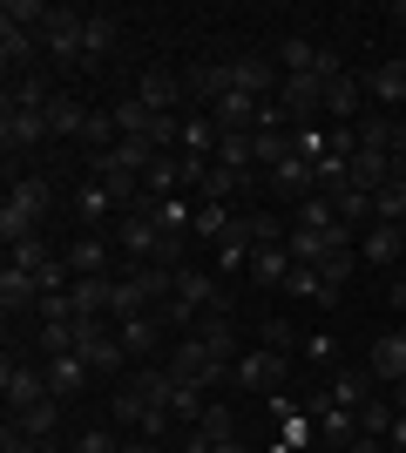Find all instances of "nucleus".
Instances as JSON below:
<instances>
[{
    "instance_id": "nucleus-29",
    "label": "nucleus",
    "mask_w": 406,
    "mask_h": 453,
    "mask_svg": "<svg viewBox=\"0 0 406 453\" xmlns=\"http://www.w3.org/2000/svg\"><path fill=\"white\" fill-rule=\"evenodd\" d=\"M291 230H339V196H305V203H291Z\"/></svg>"
},
{
    "instance_id": "nucleus-9",
    "label": "nucleus",
    "mask_w": 406,
    "mask_h": 453,
    "mask_svg": "<svg viewBox=\"0 0 406 453\" xmlns=\"http://www.w3.org/2000/svg\"><path fill=\"white\" fill-rule=\"evenodd\" d=\"M116 345L129 352L135 365H149L163 345H170V325H163V311H129V319H116Z\"/></svg>"
},
{
    "instance_id": "nucleus-3",
    "label": "nucleus",
    "mask_w": 406,
    "mask_h": 453,
    "mask_svg": "<svg viewBox=\"0 0 406 453\" xmlns=\"http://www.w3.org/2000/svg\"><path fill=\"white\" fill-rule=\"evenodd\" d=\"M41 55L55 68H75L81 75V61H88V14L81 7H55V20L41 27Z\"/></svg>"
},
{
    "instance_id": "nucleus-8",
    "label": "nucleus",
    "mask_w": 406,
    "mask_h": 453,
    "mask_svg": "<svg viewBox=\"0 0 406 453\" xmlns=\"http://www.w3.org/2000/svg\"><path fill=\"white\" fill-rule=\"evenodd\" d=\"M135 102H142L149 115H176V109H190V81L156 61V68H142V75H135Z\"/></svg>"
},
{
    "instance_id": "nucleus-21",
    "label": "nucleus",
    "mask_w": 406,
    "mask_h": 453,
    "mask_svg": "<svg viewBox=\"0 0 406 453\" xmlns=\"http://www.w3.org/2000/svg\"><path fill=\"white\" fill-rule=\"evenodd\" d=\"M61 399H41V406H27V413H7V426L14 434H27V440H41V447H61Z\"/></svg>"
},
{
    "instance_id": "nucleus-6",
    "label": "nucleus",
    "mask_w": 406,
    "mask_h": 453,
    "mask_svg": "<svg viewBox=\"0 0 406 453\" xmlns=\"http://www.w3.org/2000/svg\"><path fill=\"white\" fill-rule=\"evenodd\" d=\"M170 244V230L156 224L149 210H122L116 217V250L129 257V265H156V250Z\"/></svg>"
},
{
    "instance_id": "nucleus-10",
    "label": "nucleus",
    "mask_w": 406,
    "mask_h": 453,
    "mask_svg": "<svg viewBox=\"0 0 406 453\" xmlns=\"http://www.w3.org/2000/svg\"><path fill=\"white\" fill-rule=\"evenodd\" d=\"M41 142H55V135H48V115H41V109H0V150H7V163L34 156Z\"/></svg>"
},
{
    "instance_id": "nucleus-15",
    "label": "nucleus",
    "mask_w": 406,
    "mask_h": 453,
    "mask_svg": "<svg viewBox=\"0 0 406 453\" xmlns=\"http://www.w3.org/2000/svg\"><path fill=\"white\" fill-rule=\"evenodd\" d=\"M122 14H88V61H81V75H96V68H109V61H116V48H122Z\"/></svg>"
},
{
    "instance_id": "nucleus-40",
    "label": "nucleus",
    "mask_w": 406,
    "mask_h": 453,
    "mask_svg": "<svg viewBox=\"0 0 406 453\" xmlns=\"http://www.w3.org/2000/svg\"><path fill=\"white\" fill-rule=\"evenodd\" d=\"M387 453H406V413H393V434H387Z\"/></svg>"
},
{
    "instance_id": "nucleus-28",
    "label": "nucleus",
    "mask_w": 406,
    "mask_h": 453,
    "mask_svg": "<svg viewBox=\"0 0 406 453\" xmlns=\"http://www.w3.org/2000/svg\"><path fill=\"white\" fill-rule=\"evenodd\" d=\"M257 244H251V230H244V217H237V230L217 244V278H237V271H251Z\"/></svg>"
},
{
    "instance_id": "nucleus-31",
    "label": "nucleus",
    "mask_w": 406,
    "mask_h": 453,
    "mask_svg": "<svg viewBox=\"0 0 406 453\" xmlns=\"http://www.w3.org/2000/svg\"><path fill=\"white\" fill-rule=\"evenodd\" d=\"M285 298H305V304H339L326 291V278H318V265H291V278H285Z\"/></svg>"
},
{
    "instance_id": "nucleus-24",
    "label": "nucleus",
    "mask_w": 406,
    "mask_h": 453,
    "mask_svg": "<svg viewBox=\"0 0 406 453\" xmlns=\"http://www.w3.org/2000/svg\"><path fill=\"white\" fill-rule=\"evenodd\" d=\"M237 217H244V210L237 203H211V196H203V203H196V224H190V237H203V244H224V237H231L237 230Z\"/></svg>"
},
{
    "instance_id": "nucleus-42",
    "label": "nucleus",
    "mask_w": 406,
    "mask_h": 453,
    "mask_svg": "<svg viewBox=\"0 0 406 453\" xmlns=\"http://www.w3.org/2000/svg\"><path fill=\"white\" fill-rule=\"evenodd\" d=\"M387 298H393V311L406 319V278H393V284H387Z\"/></svg>"
},
{
    "instance_id": "nucleus-12",
    "label": "nucleus",
    "mask_w": 406,
    "mask_h": 453,
    "mask_svg": "<svg viewBox=\"0 0 406 453\" xmlns=\"http://www.w3.org/2000/svg\"><path fill=\"white\" fill-rule=\"evenodd\" d=\"M41 372H48V393H55L61 406H75V399L96 386V372H88V359H81V352H48V359H41Z\"/></svg>"
},
{
    "instance_id": "nucleus-36",
    "label": "nucleus",
    "mask_w": 406,
    "mask_h": 453,
    "mask_svg": "<svg viewBox=\"0 0 406 453\" xmlns=\"http://www.w3.org/2000/svg\"><path fill=\"white\" fill-rule=\"evenodd\" d=\"M68 453H122V426H81Z\"/></svg>"
},
{
    "instance_id": "nucleus-27",
    "label": "nucleus",
    "mask_w": 406,
    "mask_h": 453,
    "mask_svg": "<svg viewBox=\"0 0 406 453\" xmlns=\"http://www.w3.org/2000/svg\"><path fill=\"white\" fill-rule=\"evenodd\" d=\"M217 142H224V129L211 122V109H183V142H176V150L183 156H217Z\"/></svg>"
},
{
    "instance_id": "nucleus-41",
    "label": "nucleus",
    "mask_w": 406,
    "mask_h": 453,
    "mask_svg": "<svg viewBox=\"0 0 406 453\" xmlns=\"http://www.w3.org/2000/svg\"><path fill=\"white\" fill-rule=\"evenodd\" d=\"M122 453H176V447H163V440H122Z\"/></svg>"
},
{
    "instance_id": "nucleus-18",
    "label": "nucleus",
    "mask_w": 406,
    "mask_h": 453,
    "mask_svg": "<svg viewBox=\"0 0 406 453\" xmlns=\"http://www.w3.org/2000/svg\"><path fill=\"white\" fill-rule=\"evenodd\" d=\"M406 257V224H372L366 237H359V265L372 271H393Z\"/></svg>"
},
{
    "instance_id": "nucleus-44",
    "label": "nucleus",
    "mask_w": 406,
    "mask_h": 453,
    "mask_svg": "<svg viewBox=\"0 0 406 453\" xmlns=\"http://www.w3.org/2000/svg\"><path fill=\"white\" fill-rule=\"evenodd\" d=\"M393 27H406V0H400V7H393Z\"/></svg>"
},
{
    "instance_id": "nucleus-7",
    "label": "nucleus",
    "mask_w": 406,
    "mask_h": 453,
    "mask_svg": "<svg viewBox=\"0 0 406 453\" xmlns=\"http://www.w3.org/2000/svg\"><path fill=\"white\" fill-rule=\"evenodd\" d=\"M231 386L237 393H285V352H271V345H251V352H237L231 365Z\"/></svg>"
},
{
    "instance_id": "nucleus-23",
    "label": "nucleus",
    "mask_w": 406,
    "mask_h": 453,
    "mask_svg": "<svg viewBox=\"0 0 406 453\" xmlns=\"http://www.w3.org/2000/svg\"><path fill=\"white\" fill-rule=\"evenodd\" d=\"M366 372L379 379V386H400V379H406V325H400V332H387V339H372Z\"/></svg>"
},
{
    "instance_id": "nucleus-34",
    "label": "nucleus",
    "mask_w": 406,
    "mask_h": 453,
    "mask_svg": "<svg viewBox=\"0 0 406 453\" xmlns=\"http://www.w3.org/2000/svg\"><path fill=\"white\" fill-rule=\"evenodd\" d=\"M393 413H400L393 399H366V406H359V440H379V447H387V434H393Z\"/></svg>"
},
{
    "instance_id": "nucleus-43",
    "label": "nucleus",
    "mask_w": 406,
    "mask_h": 453,
    "mask_svg": "<svg viewBox=\"0 0 406 453\" xmlns=\"http://www.w3.org/2000/svg\"><path fill=\"white\" fill-rule=\"evenodd\" d=\"M393 406H400V413H406V379H400V386H393Z\"/></svg>"
},
{
    "instance_id": "nucleus-20",
    "label": "nucleus",
    "mask_w": 406,
    "mask_h": 453,
    "mask_svg": "<svg viewBox=\"0 0 406 453\" xmlns=\"http://www.w3.org/2000/svg\"><path fill=\"white\" fill-rule=\"evenodd\" d=\"M326 122H332V129H339V122H346V129H352V122H366V81H359V75H339L326 88Z\"/></svg>"
},
{
    "instance_id": "nucleus-38",
    "label": "nucleus",
    "mask_w": 406,
    "mask_h": 453,
    "mask_svg": "<svg viewBox=\"0 0 406 453\" xmlns=\"http://www.w3.org/2000/svg\"><path fill=\"white\" fill-rule=\"evenodd\" d=\"M372 224H406V183H387L372 196Z\"/></svg>"
},
{
    "instance_id": "nucleus-13",
    "label": "nucleus",
    "mask_w": 406,
    "mask_h": 453,
    "mask_svg": "<svg viewBox=\"0 0 406 453\" xmlns=\"http://www.w3.org/2000/svg\"><path fill=\"white\" fill-rule=\"evenodd\" d=\"M41 35H27V27H7L0 20V68H7V81H27V75H41Z\"/></svg>"
},
{
    "instance_id": "nucleus-37",
    "label": "nucleus",
    "mask_w": 406,
    "mask_h": 453,
    "mask_svg": "<svg viewBox=\"0 0 406 453\" xmlns=\"http://www.w3.org/2000/svg\"><path fill=\"white\" fill-rule=\"evenodd\" d=\"M196 434H211V440H237V413L224 406V399H211V406H203V419H196Z\"/></svg>"
},
{
    "instance_id": "nucleus-30",
    "label": "nucleus",
    "mask_w": 406,
    "mask_h": 453,
    "mask_svg": "<svg viewBox=\"0 0 406 453\" xmlns=\"http://www.w3.org/2000/svg\"><path fill=\"white\" fill-rule=\"evenodd\" d=\"M291 135H298V129H257V135H251V163H257V176H271V170L291 156Z\"/></svg>"
},
{
    "instance_id": "nucleus-11",
    "label": "nucleus",
    "mask_w": 406,
    "mask_h": 453,
    "mask_svg": "<svg viewBox=\"0 0 406 453\" xmlns=\"http://www.w3.org/2000/svg\"><path fill=\"white\" fill-rule=\"evenodd\" d=\"M61 265H68V278H116V237H68L61 244Z\"/></svg>"
},
{
    "instance_id": "nucleus-1",
    "label": "nucleus",
    "mask_w": 406,
    "mask_h": 453,
    "mask_svg": "<svg viewBox=\"0 0 406 453\" xmlns=\"http://www.w3.org/2000/svg\"><path fill=\"white\" fill-rule=\"evenodd\" d=\"M61 189L48 170H7V203H0V237L7 244H27V237H48L55 224Z\"/></svg>"
},
{
    "instance_id": "nucleus-32",
    "label": "nucleus",
    "mask_w": 406,
    "mask_h": 453,
    "mask_svg": "<svg viewBox=\"0 0 406 453\" xmlns=\"http://www.w3.org/2000/svg\"><path fill=\"white\" fill-rule=\"evenodd\" d=\"M55 257H61V250H55V237H27V244H7V265L34 271V278H41L48 265H55Z\"/></svg>"
},
{
    "instance_id": "nucleus-2",
    "label": "nucleus",
    "mask_w": 406,
    "mask_h": 453,
    "mask_svg": "<svg viewBox=\"0 0 406 453\" xmlns=\"http://www.w3.org/2000/svg\"><path fill=\"white\" fill-rule=\"evenodd\" d=\"M0 393H7V413H27L41 399H55L48 393V372H41V359L27 345H7V359H0Z\"/></svg>"
},
{
    "instance_id": "nucleus-5",
    "label": "nucleus",
    "mask_w": 406,
    "mask_h": 453,
    "mask_svg": "<svg viewBox=\"0 0 406 453\" xmlns=\"http://www.w3.org/2000/svg\"><path fill=\"white\" fill-rule=\"evenodd\" d=\"M68 210H75V224L88 237H109V224L122 217V196L109 183H96V176H81V183H68Z\"/></svg>"
},
{
    "instance_id": "nucleus-4",
    "label": "nucleus",
    "mask_w": 406,
    "mask_h": 453,
    "mask_svg": "<svg viewBox=\"0 0 406 453\" xmlns=\"http://www.w3.org/2000/svg\"><path fill=\"white\" fill-rule=\"evenodd\" d=\"M170 379L176 386H196V393H217V386H231V365L224 359H211L203 352V339H170Z\"/></svg>"
},
{
    "instance_id": "nucleus-25",
    "label": "nucleus",
    "mask_w": 406,
    "mask_h": 453,
    "mask_svg": "<svg viewBox=\"0 0 406 453\" xmlns=\"http://www.w3.org/2000/svg\"><path fill=\"white\" fill-rule=\"evenodd\" d=\"M244 278L257 284V291H285V278H291V250L285 244H257V257H251V271Z\"/></svg>"
},
{
    "instance_id": "nucleus-14",
    "label": "nucleus",
    "mask_w": 406,
    "mask_h": 453,
    "mask_svg": "<svg viewBox=\"0 0 406 453\" xmlns=\"http://www.w3.org/2000/svg\"><path fill=\"white\" fill-rule=\"evenodd\" d=\"M366 81V102L379 115H400L406 109V55H393V61H379V68H372V75H359Z\"/></svg>"
},
{
    "instance_id": "nucleus-16",
    "label": "nucleus",
    "mask_w": 406,
    "mask_h": 453,
    "mask_svg": "<svg viewBox=\"0 0 406 453\" xmlns=\"http://www.w3.org/2000/svg\"><path fill=\"white\" fill-rule=\"evenodd\" d=\"M264 189H278V196H291V203H305V196H318V163H305V156L291 150L285 163L264 176Z\"/></svg>"
},
{
    "instance_id": "nucleus-33",
    "label": "nucleus",
    "mask_w": 406,
    "mask_h": 453,
    "mask_svg": "<svg viewBox=\"0 0 406 453\" xmlns=\"http://www.w3.org/2000/svg\"><path fill=\"white\" fill-rule=\"evenodd\" d=\"M0 20H7V27H27V35H41V27L55 20V7H48V0H7V7H0Z\"/></svg>"
},
{
    "instance_id": "nucleus-22",
    "label": "nucleus",
    "mask_w": 406,
    "mask_h": 453,
    "mask_svg": "<svg viewBox=\"0 0 406 453\" xmlns=\"http://www.w3.org/2000/svg\"><path fill=\"white\" fill-rule=\"evenodd\" d=\"M257 115H264V102H257V95H244V88H231V95L211 109V122H217L224 135H257Z\"/></svg>"
},
{
    "instance_id": "nucleus-39",
    "label": "nucleus",
    "mask_w": 406,
    "mask_h": 453,
    "mask_svg": "<svg viewBox=\"0 0 406 453\" xmlns=\"http://www.w3.org/2000/svg\"><path fill=\"white\" fill-rule=\"evenodd\" d=\"M264 345H271V352H285V345H291V325L271 319V325H264Z\"/></svg>"
},
{
    "instance_id": "nucleus-26",
    "label": "nucleus",
    "mask_w": 406,
    "mask_h": 453,
    "mask_svg": "<svg viewBox=\"0 0 406 453\" xmlns=\"http://www.w3.org/2000/svg\"><path fill=\"white\" fill-rule=\"evenodd\" d=\"M372 386H379V379H372L366 365H352V372H339V379H332L326 406H339V413H359V406H366V399H372Z\"/></svg>"
},
{
    "instance_id": "nucleus-35",
    "label": "nucleus",
    "mask_w": 406,
    "mask_h": 453,
    "mask_svg": "<svg viewBox=\"0 0 406 453\" xmlns=\"http://www.w3.org/2000/svg\"><path fill=\"white\" fill-rule=\"evenodd\" d=\"M109 115H116V135H142V142H149V129H156V115L142 109V102H135V95H122V102H116V109H109Z\"/></svg>"
},
{
    "instance_id": "nucleus-19",
    "label": "nucleus",
    "mask_w": 406,
    "mask_h": 453,
    "mask_svg": "<svg viewBox=\"0 0 406 453\" xmlns=\"http://www.w3.org/2000/svg\"><path fill=\"white\" fill-rule=\"evenodd\" d=\"M231 88H244V95H257V102H271V95L285 88V75H278V61H264V55H237V61H231Z\"/></svg>"
},
{
    "instance_id": "nucleus-17",
    "label": "nucleus",
    "mask_w": 406,
    "mask_h": 453,
    "mask_svg": "<svg viewBox=\"0 0 406 453\" xmlns=\"http://www.w3.org/2000/svg\"><path fill=\"white\" fill-rule=\"evenodd\" d=\"M88 115H96V109H88L81 95L61 88L55 102H48V135H55V142H75V150H81V135H88Z\"/></svg>"
}]
</instances>
